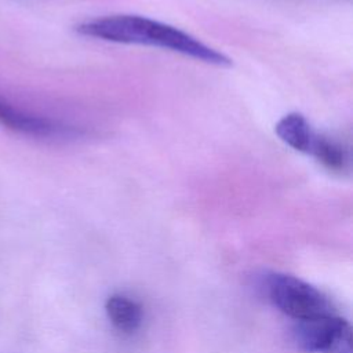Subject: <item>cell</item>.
Segmentation results:
<instances>
[{
    "mask_svg": "<svg viewBox=\"0 0 353 353\" xmlns=\"http://www.w3.org/2000/svg\"><path fill=\"white\" fill-rule=\"evenodd\" d=\"M74 30L95 40L154 47L207 65L226 68L232 59L216 48L207 46L190 33L170 23L135 14H113L92 18L76 25Z\"/></svg>",
    "mask_w": 353,
    "mask_h": 353,
    "instance_id": "1",
    "label": "cell"
},
{
    "mask_svg": "<svg viewBox=\"0 0 353 353\" xmlns=\"http://www.w3.org/2000/svg\"><path fill=\"white\" fill-rule=\"evenodd\" d=\"M269 301L284 314L306 320L332 314L328 298L309 283L284 273H270L265 280Z\"/></svg>",
    "mask_w": 353,
    "mask_h": 353,
    "instance_id": "2",
    "label": "cell"
},
{
    "mask_svg": "<svg viewBox=\"0 0 353 353\" xmlns=\"http://www.w3.org/2000/svg\"><path fill=\"white\" fill-rule=\"evenodd\" d=\"M296 321L292 328V341L306 353L335 350L341 343L352 339L349 324L334 313Z\"/></svg>",
    "mask_w": 353,
    "mask_h": 353,
    "instance_id": "3",
    "label": "cell"
},
{
    "mask_svg": "<svg viewBox=\"0 0 353 353\" xmlns=\"http://www.w3.org/2000/svg\"><path fill=\"white\" fill-rule=\"evenodd\" d=\"M0 124H3L4 127L15 132H21V134L37 137V138L65 139V138H74L80 134L79 130H76L69 124H65L52 119L36 116L32 113H26L21 109L14 108L8 102L3 101L1 98H0Z\"/></svg>",
    "mask_w": 353,
    "mask_h": 353,
    "instance_id": "4",
    "label": "cell"
},
{
    "mask_svg": "<svg viewBox=\"0 0 353 353\" xmlns=\"http://www.w3.org/2000/svg\"><path fill=\"white\" fill-rule=\"evenodd\" d=\"M274 134L288 148L314 156L323 135L319 134L309 120L299 112L284 114L274 125Z\"/></svg>",
    "mask_w": 353,
    "mask_h": 353,
    "instance_id": "5",
    "label": "cell"
},
{
    "mask_svg": "<svg viewBox=\"0 0 353 353\" xmlns=\"http://www.w3.org/2000/svg\"><path fill=\"white\" fill-rule=\"evenodd\" d=\"M105 309L110 323L119 331L134 332L135 330L139 328L142 323L141 306L135 301L121 294L110 295L106 301Z\"/></svg>",
    "mask_w": 353,
    "mask_h": 353,
    "instance_id": "6",
    "label": "cell"
},
{
    "mask_svg": "<svg viewBox=\"0 0 353 353\" xmlns=\"http://www.w3.org/2000/svg\"><path fill=\"white\" fill-rule=\"evenodd\" d=\"M350 352H352V350H350ZM350 352H346V353H350Z\"/></svg>",
    "mask_w": 353,
    "mask_h": 353,
    "instance_id": "7",
    "label": "cell"
}]
</instances>
